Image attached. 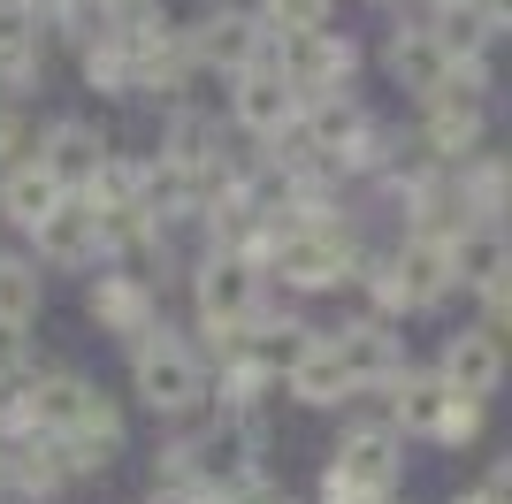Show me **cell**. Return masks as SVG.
Here are the masks:
<instances>
[{
  "instance_id": "1",
  "label": "cell",
  "mask_w": 512,
  "mask_h": 504,
  "mask_svg": "<svg viewBox=\"0 0 512 504\" xmlns=\"http://www.w3.org/2000/svg\"><path fill=\"white\" fill-rule=\"evenodd\" d=\"M390 482H398V436L390 428H352L337 443L329 474H321V504H375L390 497Z\"/></svg>"
},
{
  "instance_id": "2",
  "label": "cell",
  "mask_w": 512,
  "mask_h": 504,
  "mask_svg": "<svg viewBox=\"0 0 512 504\" xmlns=\"http://www.w3.org/2000/svg\"><path fill=\"white\" fill-rule=\"evenodd\" d=\"M130 375H138V398H146L153 413H184V405L207 398V367H199V352L176 344V336H138Z\"/></svg>"
},
{
  "instance_id": "3",
  "label": "cell",
  "mask_w": 512,
  "mask_h": 504,
  "mask_svg": "<svg viewBox=\"0 0 512 504\" xmlns=\"http://www.w3.org/2000/svg\"><path fill=\"white\" fill-rule=\"evenodd\" d=\"M253 306H260V268L245 252H207V260H199V314H207V336L230 344L237 329H253Z\"/></svg>"
},
{
  "instance_id": "4",
  "label": "cell",
  "mask_w": 512,
  "mask_h": 504,
  "mask_svg": "<svg viewBox=\"0 0 512 504\" xmlns=\"http://www.w3.org/2000/svg\"><path fill=\"white\" fill-rule=\"evenodd\" d=\"M260 62L276 69L291 92H329V84H344V69H352V46L329 39L321 23H306V31H276V39H260Z\"/></svg>"
},
{
  "instance_id": "5",
  "label": "cell",
  "mask_w": 512,
  "mask_h": 504,
  "mask_svg": "<svg viewBox=\"0 0 512 504\" xmlns=\"http://www.w3.org/2000/svg\"><path fill=\"white\" fill-rule=\"evenodd\" d=\"M268 268H276L291 291H329V283H344L352 252H344L337 230L306 222V230H276V237H268Z\"/></svg>"
},
{
  "instance_id": "6",
  "label": "cell",
  "mask_w": 512,
  "mask_h": 504,
  "mask_svg": "<svg viewBox=\"0 0 512 504\" xmlns=\"http://www.w3.org/2000/svg\"><path fill=\"white\" fill-rule=\"evenodd\" d=\"M451 291V260H444V237H413L390 268H375V298L383 306H436Z\"/></svg>"
},
{
  "instance_id": "7",
  "label": "cell",
  "mask_w": 512,
  "mask_h": 504,
  "mask_svg": "<svg viewBox=\"0 0 512 504\" xmlns=\"http://www.w3.org/2000/svg\"><path fill=\"white\" fill-rule=\"evenodd\" d=\"M436 382H444L451 398L490 405V390L505 382V344H497L490 329H459V336L444 344V367H436Z\"/></svg>"
},
{
  "instance_id": "8",
  "label": "cell",
  "mask_w": 512,
  "mask_h": 504,
  "mask_svg": "<svg viewBox=\"0 0 512 504\" xmlns=\"http://www.w3.org/2000/svg\"><path fill=\"white\" fill-rule=\"evenodd\" d=\"M31 237H39V260H54V268H85L92 252H100V214H92L77 191H62V199L31 222Z\"/></svg>"
},
{
  "instance_id": "9",
  "label": "cell",
  "mask_w": 512,
  "mask_h": 504,
  "mask_svg": "<svg viewBox=\"0 0 512 504\" xmlns=\"http://www.w3.org/2000/svg\"><path fill=\"white\" fill-rule=\"evenodd\" d=\"M169 474L184 482V474H207V482H245L253 474V436L245 428H214V436H199V443H169Z\"/></svg>"
},
{
  "instance_id": "10",
  "label": "cell",
  "mask_w": 512,
  "mask_h": 504,
  "mask_svg": "<svg viewBox=\"0 0 512 504\" xmlns=\"http://www.w3.org/2000/svg\"><path fill=\"white\" fill-rule=\"evenodd\" d=\"M192 62H207V69H253L260 62V23L253 16H237V8H207V16H199V31L192 39Z\"/></svg>"
},
{
  "instance_id": "11",
  "label": "cell",
  "mask_w": 512,
  "mask_h": 504,
  "mask_svg": "<svg viewBox=\"0 0 512 504\" xmlns=\"http://www.w3.org/2000/svg\"><path fill=\"white\" fill-rule=\"evenodd\" d=\"M428 153L436 161H467L474 146H482V92H428V123H421Z\"/></svg>"
},
{
  "instance_id": "12",
  "label": "cell",
  "mask_w": 512,
  "mask_h": 504,
  "mask_svg": "<svg viewBox=\"0 0 512 504\" xmlns=\"http://www.w3.org/2000/svg\"><path fill=\"white\" fill-rule=\"evenodd\" d=\"M329 344H337L344 375H352V390L406 375V344H398V329H383V321H352V329H337Z\"/></svg>"
},
{
  "instance_id": "13",
  "label": "cell",
  "mask_w": 512,
  "mask_h": 504,
  "mask_svg": "<svg viewBox=\"0 0 512 504\" xmlns=\"http://www.w3.org/2000/svg\"><path fill=\"white\" fill-rule=\"evenodd\" d=\"M237 123H245V130H260V138H276V130H291V123H299V92H291V84H283L268 62L237 69Z\"/></svg>"
},
{
  "instance_id": "14",
  "label": "cell",
  "mask_w": 512,
  "mask_h": 504,
  "mask_svg": "<svg viewBox=\"0 0 512 504\" xmlns=\"http://www.w3.org/2000/svg\"><path fill=\"white\" fill-rule=\"evenodd\" d=\"M31 161H39L62 191H85L92 176H100L107 146H100V130H92V123H54V130H46V146L31 153Z\"/></svg>"
},
{
  "instance_id": "15",
  "label": "cell",
  "mask_w": 512,
  "mask_h": 504,
  "mask_svg": "<svg viewBox=\"0 0 512 504\" xmlns=\"http://www.w3.org/2000/svg\"><path fill=\"white\" fill-rule=\"evenodd\" d=\"M444 260H451V283H467V291H490V283H505V237H497L490 222L451 230V237H444Z\"/></svg>"
},
{
  "instance_id": "16",
  "label": "cell",
  "mask_w": 512,
  "mask_h": 504,
  "mask_svg": "<svg viewBox=\"0 0 512 504\" xmlns=\"http://www.w3.org/2000/svg\"><path fill=\"white\" fill-rule=\"evenodd\" d=\"M390 77H398V84H413V92H444L451 54L436 46V31H428V23H406V31L390 39Z\"/></svg>"
},
{
  "instance_id": "17",
  "label": "cell",
  "mask_w": 512,
  "mask_h": 504,
  "mask_svg": "<svg viewBox=\"0 0 512 504\" xmlns=\"http://www.w3.org/2000/svg\"><path fill=\"white\" fill-rule=\"evenodd\" d=\"M62 443V459H69V474H85V466H107L115 451H123V413L107 398H92V413L69 428V436H54Z\"/></svg>"
},
{
  "instance_id": "18",
  "label": "cell",
  "mask_w": 512,
  "mask_h": 504,
  "mask_svg": "<svg viewBox=\"0 0 512 504\" xmlns=\"http://www.w3.org/2000/svg\"><path fill=\"white\" fill-rule=\"evenodd\" d=\"M283 382H291V398H299V405H344V398H352V375H344L337 344H321V336L299 352V367H291Z\"/></svg>"
},
{
  "instance_id": "19",
  "label": "cell",
  "mask_w": 512,
  "mask_h": 504,
  "mask_svg": "<svg viewBox=\"0 0 512 504\" xmlns=\"http://www.w3.org/2000/svg\"><path fill=\"white\" fill-rule=\"evenodd\" d=\"M92 314H100V329L138 336L153 321V291L138 283V275H100V283H92Z\"/></svg>"
},
{
  "instance_id": "20",
  "label": "cell",
  "mask_w": 512,
  "mask_h": 504,
  "mask_svg": "<svg viewBox=\"0 0 512 504\" xmlns=\"http://www.w3.org/2000/svg\"><path fill=\"white\" fill-rule=\"evenodd\" d=\"M199 191H207V176L184 168V161H169V153H161L153 168H138V207H146V214H184Z\"/></svg>"
},
{
  "instance_id": "21",
  "label": "cell",
  "mask_w": 512,
  "mask_h": 504,
  "mask_svg": "<svg viewBox=\"0 0 512 504\" xmlns=\"http://www.w3.org/2000/svg\"><path fill=\"white\" fill-rule=\"evenodd\" d=\"M390 405H398V428H406V436H436L451 390L436 375H390Z\"/></svg>"
},
{
  "instance_id": "22",
  "label": "cell",
  "mask_w": 512,
  "mask_h": 504,
  "mask_svg": "<svg viewBox=\"0 0 512 504\" xmlns=\"http://www.w3.org/2000/svg\"><path fill=\"white\" fill-rule=\"evenodd\" d=\"M54 199H62V184H54V176H46L39 161H16L8 176H0V207L16 214L23 230H31V222H39V214L54 207Z\"/></svg>"
},
{
  "instance_id": "23",
  "label": "cell",
  "mask_w": 512,
  "mask_h": 504,
  "mask_svg": "<svg viewBox=\"0 0 512 504\" xmlns=\"http://www.w3.org/2000/svg\"><path fill=\"white\" fill-rule=\"evenodd\" d=\"M0 84H39V46H31V23H23V8H8L0 0Z\"/></svg>"
},
{
  "instance_id": "24",
  "label": "cell",
  "mask_w": 512,
  "mask_h": 504,
  "mask_svg": "<svg viewBox=\"0 0 512 504\" xmlns=\"http://www.w3.org/2000/svg\"><path fill=\"white\" fill-rule=\"evenodd\" d=\"M85 77L100 84V92H138V46L115 31V39H92L85 46Z\"/></svg>"
},
{
  "instance_id": "25",
  "label": "cell",
  "mask_w": 512,
  "mask_h": 504,
  "mask_svg": "<svg viewBox=\"0 0 512 504\" xmlns=\"http://www.w3.org/2000/svg\"><path fill=\"white\" fill-rule=\"evenodd\" d=\"M306 344H314V336H306V321H268V329H253V352H245V359H253L260 375H291Z\"/></svg>"
},
{
  "instance_id": "26",
  "label": "cell",
  "mask_w": 512,
  "mask_h": 504,
  "mask_svg": "<svg viewBox=\"0 0 512 504\" xmlns=\"http://www.w3.org/2000/svg\"><path fill=\"white\" fill-rule=\"evenodd\" d=\"M31 314H39V275L23 268V260H0V321L31 329Z\"/></svg>"
},
{
  "instance_id": "27",
  "label": "cell",
  "mask_w": 512,
  "mask_h": 504,
  "mask_svg": "<svg viewBox=\"0 0 512 504\" xmlns=\"http://www.w3.org/2000/svg\"><path fill=\"white\" fill-rule=\"evenodd\" d=\"M436 436H444V443H474V436H482V405H474V398H451L444 420H436Z\"/></svg>"
},
{
  "instance_id": "28",
  "label": "cell",
  "mask_w": 512,
  "mask_h": 504,
  "mask_svg": "<svg viewBox=\"0 0 512 504\" xmlns=\"http://www.w3.org/2000/svg\"><path fill=\"white\" fill-rule=\"evenodd\" d=\"M276 31H306V23H329V0H268Z\"/></svg>"
},
{
  "instance_id": "29",
  "label": "cell",
  "mask_w": 512,
  "mask_h": 504,
  "mask_svg": "<svg viewBox=\"0 0 512 504\" xmlns=\"http://www.w3.org/2000/svg\"><path fill=\"white\" fill-rule=\"evenodd\" d=\"M23 367H31V329H8V321H0V382H16Z\"/></svg>"
},
{
  "instance_id": "30",
  "label": "cell",
  "mask_w": 512,
  "mask_h": 504,
  "mask_svg": "<svg viewBox=\"0 0 512 504\" xmlns=\"http://www.w3.org/2000/svg\"><path fill=\"white\" fill-rule=\"evenodd\" d=\"M467 199H474V214H497V199H505V168L482 161V168L467 176Z\"/></svg>"
},
{
  "instance_id": "31",
  "label": "cell",
  "mask_w": 512,
  "mask_h": 504,
  "mask_svg": "<svg viewBox=\"0 0 512 504\" xmlns=\"http://www.w3.org/2000/svg\"><path fill=\"white\" fill-rule=\"evenodd\" d=\"M222 504H283V497H276L268 482H253V474H245V482H230V497H222Z\"/></svg>"
},
{
  "instance_id": "32",
  "label": "cell",
  "mask_w": 512,
  "mask_h": 504,
  "mask_svg": "<svg viewBox=\"0 0 512 504\" xmlns=\"http://www.w3.org/2000/svg\"><path fill=\"white\" fill-rule=\"evenodd\" d=\"M16 138H23V123H16V107H0V161L16 153Z\"/></svg>"
},
{
  "instance_id": "33",
  "label": "cell",
  "mask_w": 512,
  "mask_h": 504,
  "mask_svg": "<svg viewBox=\"0 0 512 504\" xmlns=\"http://www.w3.org/2000/svg\"><path fill=\"white\" fill-rule=\"evenodd\" d=\"M146 504H207V497H192V489H161V497H146Z\"/></svg>"
},
{
  "instance_id": "34",
  "label": "cell",
  "mask_w": 512,
  "mask_h": 504,
  "mask_svg": "<svg viewBox=\"0 0 512 504\" xmlns=\"http://www.w3.org/2000/svg\"><path fill=\"white\" fill-rule=\"evenodd\" d=\"M459 504H505V497H490V489H482V497H459Z\"/></svg>"
},
{
  "instance_id": "35",
  "label": "cell",
  "mask_w": 512,
  "mask_h": 504,
  "mask_svg": "<svg viewBox=\"0 0 512 504\" xmlns=\"http://www.w3.org/2000/svg\"><path fill=\"white\" fill-rule=\"evenodd\" d=\"M436 8H467V0H436Z\"/></svg>"
},
{
  "instance_id": "36",
  "label": "cell",
  "mask_w": 512,
  "mask_h": 504,
  "mask_svg": "<svg viewBox=\"0 0 512 504\" xmlns=\"http://www.w3.org/2000/svg\"><path fill=\"white\" fill-rule=\"evenodd\" d=\"M375 504H390V497H375Z\"/></svg>"
}]
</instances>
